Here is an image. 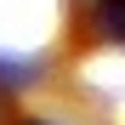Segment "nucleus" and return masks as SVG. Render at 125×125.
<instances>
[{
    "label": "nucleus",
    "mask_w": 125,
    "mask_h": 125,
    "mask_svg": "<svg viewBox=\"0 0 125 125\" xmlns=\"http://www.w3.org/2000/svg\"><path fill=\"white\" fill-rule=\"evenodd\" d=\"M102 23H108V34L125 40V0H102Z\"/></svg>",
    "instance_id": "1"
}]
</instances>
